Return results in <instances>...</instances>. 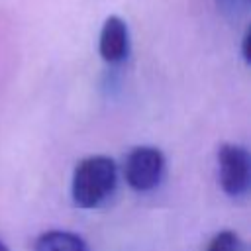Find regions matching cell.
<instances>
[{"instance_id": "8992f818", "label": "cell", "mask_w": 251, "mask_h": 251, "mask_svg": "<svg viewBox=\"0 0 251 251\" xmlns=\"http://www.w3.org/2000/svg\"><path fill=\"white\" fill-rule=\"evenodd\" d=\"M206 251H243V243L235 231L222 229L208 241Z\"/></svg>"}, {"instance_id": "52a82bcc", "label": "cell", "mask_w": 251, "mask_h": 251, "mask_svg": "<svg viewBox=\"0 0 251 251\" xmlns=\"http://www.w3.org/2000/svg\"><path fill=\"white\" fill-rule=\"evenodd\" d=\"M247 2H249V0H216V6H218V10H220L224 16L233 18V16L239 14V10H241Z\"/></svg>"}, {"instance_id": "277c9868", "label": "cell", "mask_w": 251, "mask_h": 251, "mask_svg": "<svg viewBox=\"0 0 251 251\" xmlns=\"http://www.w3.org/2000/svg\"><path fill=\"white\" fill-rule=\"evenodd\" d=\"M129 27L120 16H108L100 27L98 53L108 65H118L129 55Z\"/></svg>"}, {"instance_id": "9c48e42d", "label": "cell", "mask_w": 251, "mask_h": 251, "mask_svg": "<svg viewBox=\"0 0 251 251\" xmlns=\"http://www.w3.org/2000/svg\"><path fill=\"white\" fill-rule=\"evenodd\" d=\"M0 251H8V247H6V243L0 239Z\"/></svg>"}, {"instance_id": "ba28073f", "label": "cell", "mask_w": 251, "mask_h": 251, "mask_svg": "<svg viewBox=\"0 0 251 251\" xmlns=\"http://www.w3.org/2000/svg\"><path fill=\"white\" fill-rule=\"evenodd\" d=\"M241 57L245 59V63H249V29L241 37Z\"/></svg>"}, {"instance_id": "5b68a950", "label": "cell", "mask_w": 251, "mask_h": 251, "mask_svg": "<svg viewBox=\"0 0 251 251\" xmlns=\"http://www.w3.org/2000/svg\"><path fill=\"white\" fill-rule=\"evenodd\" d=\"M33 251H88L86 241L67 229H49L35 237Z\"/></svg>"}, {"instance_id": "6da1fadb", "label": "cell", "mask_w": 251, "mask_h": 251, "mask_svg": "<svg viewBox=\"0 0 251 251\" xmlns=\"http://www.w3.org/2000/svg\"><path fill=\"white\" fill-rule=\"evenodd\" d=\"M118 167L112 157L88 155L80 159L71 178V198L75 206L92 210L102 206L116 190Z\"/></svg>"}, {"instance_id": "3957f363", "label": "cell", "mask_w": 251, "mask_h": 251, "mask_svg": "<svg viewBox=\"0 0 251 251\" xmlns=\"http://www.w3.org/2000/svg\"><path fill=\"white\" fill-rule=\"evenodd\" d=\"M218 175L222 190L231 196H243L251 182V159L249 151L237 143H224L218 149Z\"/></svg>"}, {"instance_id": "7a4b0ae2", "label": "cell", "mask_w": 251, "mask_h": 251, "mask_svg": "<svg viewBox=\"0 0 251 251\" xmlns=\"http://www.w3.org/2000/svg\"><path fill=\"white\" fill-rule=\"evenodd\" d=\"M165 175V155L153 145L133 147L124 163L126 182L135 192H149L157 188Z\"/></svg>"}]
</instances>
